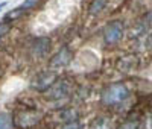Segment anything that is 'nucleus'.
<instances>
[{"label": "nucleus", "mask_w": 152, "mask_h": 129, "mask_svg": "<svg viewBox=\"0 0 152 129\" xmlns=\"http://www.w3.org/2000/svg\"><path fill=\"white\" fill-rule=\"evenodd\" d=\"M128 96H129V91L125 84L114 82V84H110L102 91V103L104 105H116V103L126 100Z\"/></svg>", "instance_id": "obj_1"}, {"label": "nucleus", "mask_w": 152, "mask_h": 129, "mask_svg": "<svg viewBox=\"0 0 152 129\" xmlns=\"http://www.w3.org/2000/svg\"><path fill=\"white\" fill-rule=\"evenodd\" d=\"M43 114L37 109H24L15 114L14 120H12V125L17 129H29L34 128L37 123L41 122Z\"/></svg>", "instance_id": "obj_2"}, {"label": "nucleus", "mask_w": 152, "mask_h": 129, "mask_svg": "<svg viewBox=\"0 0 152 129\" xmlns=\"http://www.w3.org/2000/svg\"><path fill=\"white\" fill-rule=\"evenodd\" d=\"M70 91H72L70 82H69L67 79H59V81H55L52 85H50L46 91H44V94H46V97L50 99V100H58V99H61V97L69 96Z\"/></svg>", "instance_id": "obj_3"}, {"label": "nucleus", "mask_w": 152, "mask_h": 129, "mask_svg": "<svg viewBox=\"0 0 152 129\" xmlns=\"http://www.w3.org/2000/svg\"><path fill=\"white\" fill-rule=\"evenodd\" d=\"M123 35V23L119 20H114L111 21L105 31H104V38H105V43L107 44H114L117 43Z\"/></svg>", "instance_id": "obj_4"}, {"label": "nucleus", "mask_w": 152, "mask_h": 129, "mask_svg": "<svg viewBox=\"0 0 152 129\" xmlns=\"http://www.w3.org/2000/svg\"><path fill=\"white\" fill-rule=\"evenodd\" d=\"M56 81V73L55 71H43L37 74L32 81V87L38 91H46V90Z\"/></svg>", "instance_id": "obj_5"}, {"label": "nucleus", "mask_w": 152, "mask_h": 129, "mask_svg": "<svg viewBox=\"0 0 152 129\" xmlns=\"http://www.w3.org/2000/svg\"><path fill=\"white\" fill-rule=\"evenodd\" d=\"M72 61V52L69 47H62L50 61V67H66Z\"/></svg>", "instance_id": "obj_6"}, {"label": "nucleus", "mask_w": 152, "mask_h": 129, "mask_svg": "<svg viewBox=\"0 0 152 129\" xmlns=\"http://www.w3.org/2000/svg\"><path fill=\"white\" fill-rule=\"evenodd\" d=\"M50 49V40L49 38H37L31 46V52L34 56H46V53Z\"/></svg>", "instance_id": "obj_7"}, {"label": "nucleus", "mask_w": 152, "mask_h": 129, "mask_svg": "<svg viewBox=\"0 0 152 129\" xmlns=\"http://www.w3.org/2000/svg\"><path fill=\"white\" fill-rule=\"evenodd\" d=\"M90 129H113V122L108 117H97L90 123Z\"/></svg>", "instance_id": "obj_8"}, {"label": "nucleus", "mask_w": 152, "mask_h": 129, "mask_svg": "<svg viewBox=\"0 0 152 129\" xmlns=\"http://www.w3.org/2000/svg\"><path fill=\"white\" fill-rule=\"evenodd\" d=\"M105 5H107V0H93V2L90 3V6H88V14L97 15L99 12H102Z\"/></svg>", "instance_id": "obj_9"}, {"label": "nucleus", "mask_w": 152, "mask_h": 129, "mask_svg": "<svg viewBox=\"0 0 152 129\" xmlns=\"http://www.w3.org/2000/svg\"><path fill=\"white\" fill-rule=\"evenodd\" d=\"M0 129H14L12 119L8 114H0Z\"/></svg>", "instance_id": "obj_10"}, {"label": "nucleus", "mask_w": 152, "mask_h": 129, "mask_svg": "<svg viewBox=\"0 0 152 129\" xmlns=\"http://www.w3.org/2000/svg\"><path fill=\"white\" fill-rule=\"evenodd\" d=\"M138 126H140V122H138L137 119H128L126 122H123L117 129H138Z\"/></svg>", "instance_id": "obj_11"}, {"label": "nucleus", "mask_w": 152, "mask_h": 129, "mask_svg": "<svg viewBox=\"0 0 152 129\" xmlns=\"http://www.w3.org/2000/svg\"><path fill=\"white\" fill-rule=\"evenodd\" d=\"M23 12H24V11H21L20 8H18V9H15V11H11V12H8V14L5 15V18H3V20H5V21H8V23H9V21H14V20H17V18L23 14Z\"/></svg>", "instance_id": "obj_12"}, {"label": "nucleus", "mask_w": 152, "mask_h": 129, "mask_svg": "<svg viewBox=\"0 0 152 129\" xmlns=\"http://www.w3.org/2000/svg\"><path fill=\"white\" fill-rule=\"evenodd\" d=\"M38 2L40 0H24V2L18 6L21 11H26V9H32V8H35L37 5H38Z\"/></svg>", "instance_id": "obj_13"}, {"label": "nucleus", "mask_w": 152, "mask_h": 129, "mask_svg": "<svg viewBox=\"0 0 152 129\" xmlns=\"http://www.w3.org/2000/svg\"><path fill=\"white\" fill-rule=\"evenodd\" d=\"M82 126H81V123L78 122V120H73V122H69V123H66L64 126H62L61 129H81Z\"/></svg>", "instance_id": "obj_14"}, {"label": "nucleus", "mask_w": 152, "mask_h": 129, "mask_svg": "<svg viewBox=\"0 0 152 129\" xmlns=\"http://www.w3.org/2000/svg\"><path fill=\"white\" fill-rule=\"evenodd\" d=\"M9 29H11V24L8 21H2V23H0V38H2L3 35H6L9 32Z\"/></svg>", "instance_id": "obj_15"}, {"label": "nucleus", "mask_w": 152, "mask_h": 129, "mask_svg": "<svg viewBox=\"0 0 152 129\" xmlns=\"http://www.w3.org/2000/svg\"><path fill=\"white\" fill-rule=\"evenodd\" d=\"M6 5H8V2H2V3H0V11H2V9L6 6Z\"/></svg>", "instance_id": "obj_16"}]
</instances>
